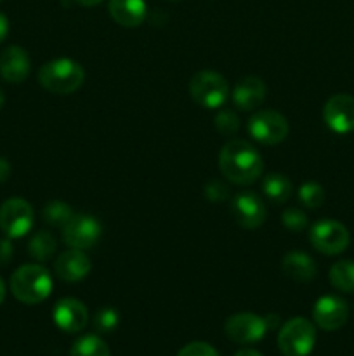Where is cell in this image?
Masks as SVG:
<instances>
[{
  "label": "cell",
  "mask_w": 354,
  "mask_h": 356,
  "mask_svg": "<svg viewBox=\"0 0 354 356\" xmlns=\"http://www.w3.org/2000/svg\"><path fill=\"white\" fill-rule=\"evenodd\" d=\"M219 169L228 181L245 186L255 183L262 174V156L250 143L233 139L219 153Z\"/></svg>",
  "instance_id": "6da1fadb"
},
{
  "label": "cell",
  "mask_w": 354,
  "mask_h": 356,
  "mask_svg": "<svg viewBox=\"0 0 354 356\" xmlns=\"http://www.w3.org/2000/svg\"><path fill=\"white\" fill-rule=\"evenodd\" d=\"M10 291L23 305H38L51 294L52 278L40 264H24L10 277Z\"/></svg>",
  "instance_id": "7a4b0ae2"
},
{
  "label": "cell",
  "mask_w": 354,
  "mask_h": 356,
  "mask_svg": "<svg viewBox=\"0 0 354 356\" xmlns=\"http://www.w3.org/2000/svg\"><path fill=\"white\" fill-rule=\"evenodd\" d=\"M85 79L83 68L73 59H54L38 70V83L52 94H73Z\"/></svg>",
  "instance_id": "3957f363"
},
{
  "label": "cell",
  "mask_w": 354,
  "mask_h": 356,
  "mask_svg": "<svg viewBox=\"0 0 354 356\" xmlns=\"http://www.w3.org/2000/svg\"><path fill=\"white\" fill-rule=\"evenodd\" d=\"M189 94L201 108L215 110L226 103L229 96V83L221 73L203 70L198 72L189 82Z\"/></svg>",
  "instance_id": "277c9868"
},
{
  "label": "cell",
  "mask_w": 354,
  "mask_h": 356,
  "mask_svg": "<svg viewBox=\"0 0 354 356\" xmlns=\"http://www.w3.org/2000/svg\"><path fill=\"white\" fill-rule=\"evenodd\" d=\"M316 344V330L309 320L292 318L281 327L278 346L283 356H307Z\"/></svg>",
  "instance_id": "5b68a950"
},
{
  "label": "cell",
  "mask_w": 354,
  "mask_h": 356,
  "mask_svg": "<svg viewBox=\"0 0 354 356\" xmlns=\"http://www.w3.org/2000/svg\"><path fill=\"white\" fill-rule=\"evenodd\" d=\"M246 129L248 134L262 145H278L287 139L290 131L287 118L274 110H260L253 113Z\"/></svg>",
  "instance_id": "8992f818"
},
{
  "label": "cell",
  "mask_w": 354,
  "mask_h": 356,
  "mask_svg": "<svg viewBox=\"0 0 354 356\" xmlns=\"http://www.w3.org/2000/svg\"><path fill=\"white\" fill-rule=\"evenodd\" d=\"M33 219V207L23 198H9L0 205V229L9 238H21L30 233Z\"/></svg>",
  "instance_id": "52a82bcc"
},
{
  "label": "cell",
  "mask_w": 354,
  "mask_h": 356,
  "mask_svg": "<svg viewBox=\"0 0 354 356\" xmlns=\"http://www.w3.org/2000/svg\"><path fill=\"white\" fill-rule=\"evenodd\" d=\"M312 247L318 252L326 254V256H335V254L344 252L349 245V232L344 225L333 219H321L316 225H312L311 233H309Z\"/></svg>",
  "instance_id": "ba28073f"
},
{
  "label": "cell",
  "mask_w": 354,
  "mask_h": 356,
  "mask_svg": "<svg viewBox=\"0 0 354 356\" xmlns=\"http://www.w3.org/2000/svg\"><path fill=\"white\" fill-rule=\"evenodd\" d=\"M226 336L236 344H253L264 339L269 330L266 316L253 315V313H238L229 316L224 325Z\"/></svg>",
  "instance_id": "9c48e42d"
},
{
  "label": "cell",
  "mask_w": 354,
  "mask_h": 356,
  "mask_svg": "<svg viewBox=\"0 0 354 356\" xmlns=\"http://www.w3.org/2000/svg\"><path fill=\"white\" fill-rule=\"evenodd\" d=\"M101 233H103L101 222L96 218L87 214H73V218L62 226V240L71 249H92L97 240H99Z\"/></svg>",
  "instance_id": "30bf717a"
},
{
  "label": "cell",
  "mask_w": 354,
  "mask_h": 356,
  "mask_svg": "<svg viewBox=\"0 0 354 356\" xmlns=\"http://www.w3.org/2000/svg\"><path fill=\"white\" fill-rule=\"evenodd\" d=\"M231 214L235 221L246 229L259 228L267 218L266 205L253 191H239L233 197Z\"/></svg>",
  "instance_id": "8fae6325"
},
{
  "label": "cell",
  "mask_w": 354,
  "mask_h": 356,
  "mask_svg": "<svg viewBox=\"0 0 354 356\" xmlns=\"http://www.w3.org/2000/svg\"><path fill=\"white\" fill-rule=\"evenodd\" d=\"M326 125L337 134L354 131V97L349 94H335L326 101L323 108Z\"/></svg>",
  "instance_id": "7c38bea8"
},
{
  "label": "cell",
  "mask_w": 354,
  "mask_h": 356,
  "mask_svg": "<svg viewBox=\"0 0 354 356\" xmlns=\"http://www.w3.org/2000/svg\"><path fill=\"white\" fill-rule=\"evenodd\" d=\"M347 316H349V308H347L346 301L337 296H323L312 308V318H314L316 325L328 332L344 327Z\"/></svg>",
  "instance_id": "4fadbf2b"
},
{
  "label": "cell",
  "mask_w": 354,
  "mask_h": 356,
  "mask_svg": "<svg viewBox=\"0 0 354 356\" xmlns=\"http://www.w3.org/2000/svg\"><path fill=\"white\" fill-rule=\"evenodd\" d=\"M52 318L62 332L76 334L85 329L87 323H89V312L78 299L66 298L54 306Z\"/></svg>",
  "instance_id": "5bb4252c"
},
{
  "label": "cell",
  "mask_w": 354,
  "mask_h": 356,
  "mask_svg": "<svg viewBox=\"0 0 354 356\" xmlns=\"http://www.w3.org/2000/svg\"><path fill=\"white\" fill-rule=\"evenodd\" d=\"M31 61L19 45H10L0 54V76L9 83H21L30 75Z\"/></svg>",
  "instance_id": "9a60e30c"
},
{
  "label": "cell",
  "mask_w": 354,
  "mask_h": 356,
  "mask_svg": "<svg viewBox=\"0 0 354 356\" xmlns=\"http://www.w3.org/2000/svg\"><path fill=\"white\" fill-rule=\"evenodd\" d=\"M56 275L65 282L83 280L92 270L89 256L80 249L65 250L54 263Z\"/></svg>",
  "instance_id": "2e32d148"
},
{
  "label": "cell",
  "mask_w": 354,
  "mask_h": 356,
  "mask_svg": "<svg viewBox=\"0 0 354 356\" xmlns=\"http://www.w3.org/2000/svg\"><path fill=\"white\" fill-rule=\"evenodd\" d=\"M266 99V83L257 76L242 79L233 89V103L243 111H252L259 108Z\"/></svg>",
  "instance_id": "e0dca14e"
},
{
  "label": "cell",
  "mask_w": 354,
  "mask_h": 356,
  "mask_svg": "<svg viewBox=\"0 0 354 356\" xmlns=\"http://www.w3.org/2000/svg\"><path fill=\"white\" fill-rule=\"evenodd\" d=\"M108 9L115 23L125 28L139 26L148 14L144 0H110Z\"/></svg>",
  "instance_id": "ac0fdd59"
},
{
  "label": "cell",
  "mask_w": 354,
  "mask_h": 356,
  "mask_svg": "<svg viewBox=\"0 0 354 356\" xmlns=\"http://www.w3.org/2000/svg\"><path fill=\"white\" fill-rule=\"evenodd\" d=\"M281 268H283V273L295 282H311L318 271L312 257L304 252H297V250L288 252L283 257Z\"/></svg>",
  "instance_id": "d6986e66"
},
{
  "label": "cell",
  "mask_w": 354,
  "mask_h": 356,
  "mask_svg": "<svg viewBox=\"0 0 354 356\" xmlns=\"http://www.w3.org/2000/svg\"><path fill=\"white\" fill-rule=\"evenodd\" d=\"M262 191L274 204H285L292 197V183L283 174H269L264 177Z\"/></svg>",
  "instance_id": "ffe728a7"
},
{
  "label": "cell",
  "mask_w": 354,
  "mask_h": 356,
  "mask_svg": "<svg viewBox=\"0 0 354 356\" xmlns=\"http://www.w3.org/2000/svg\"><path fill=\"white\" fill-rule=\"evenodd\" d=\"M330 284L342 292H354V261H339L330 268Z\"/></svg>",
  "instance_id": "44dd1931"
},
{
  "label": "cell",
  "mask_w": 354,
  "mask_h": 356,
  "mask_svg": "<svg viewBox=\"0 0 354 356\" xmlns=\"http://www.w3.org/2000/svg\"><path fill=\"white\" fill-rule=\"evenodd\" d=\"M28 252L35 261H49L56 252V238L49 232H38L28 243Z\"/></svg>",
  "instance_id": "7402d4cb"
},
{
  "label": "cell",
  "mask_w": 354,
  "mask_h": 356,
  "mask_svg": "<svg viewBox=\"0 0 354 356\" xmlns=\"http://www.w3.org/2000/svg\"><path fill=\"white\" fill-rule=\"evenodd\" d=\"M69 356H110V348L99 336H83L75 341Z\"/></svg>",
  "instance_id": "603a6c76"
},
{
  "label": "cell",
  "mask_w": 354,
  "mask_h": 356,
  "mask_svg": "<svg viewBox=\"0 0 354 356\" xmlns=\"http://www.w3.org/2000/svg\"><path fill=\"white\" fill-rule=\"evenodd\" d=\"M42 218L47 225L58 226V228H62L69 219L73 218V211L68 204L59 200H52L49 204H45L44 211H42Z\"/></svg>",
  "instance_id": "cb8c5ba5"
},
{
  "label": "cell",
  "mask_w": 354,
  "mask_h": 356,
  "mask_svg": "<svg viewBox=\"0 0 354 356\" xmlns=\"http://www.w3.org/2000/svg\"><path fill=\"white\" fill-rule=\"evenodd\" d=\"M298 200L304 207L318 209L325 202V190H323L321 184L309 181V183H304L298 188Z\"/></svg>",
  "instance_id": "d4e9b609"
},
{
  "label": "cell",
  "mask_w": 354,
  "mask_h": 356,
  "mask_svg": "<svg viewBox=\"0 0 354 356\" xmlns=\"http://www.w3.org/2000/svg\"><path fill=\"white\" fill-rule=\"evenodd\" d=\"M94 329L99 334H110L120 323V315L117 313V309L113 308H101L99 312L94 315Z\"/></svg>",
  "instance_id": "484cf974"
},
{
  "label": "cell",
  "mask_w": 354,
  "mask_h": 356,
  "mask_svg": "<svg viewBox=\"0 0 354 356\" xmlns=\"http://www.w3.org/2000/svg\"><path fill=\"white\" fill-rule=\"evenodd\" d=\"M281 222L287 229L294 233H301L307 228V216L301 211V209L290 207L283 212L281 216Z\"/></svg>",
  "instance_id": "4316f807"
},
{
  "label": "cell",
  "mask_w": 354,
  "mask_h": 356,
  "mask_svg": "<svg viewBox=\"0 0 354 356\" xmlns=\"http://www.w3.org/2000/svg\"><path fill=\"white\" fill-rule=\"evenodd\" d=\"M215 127L219 132H222L224 136L236 134L239 129V118L236 117V113L229 110L219 111V115L215 117Z\"/></svg>",
  "instance_id": "83f0119b"
},
{
  "label": "cell",
  "mask_w": 354,
  "mask_h": 356,
  "mask_svg": "<svg viewBox=\"0 0 354 356\" xmlns=\"http://www.w3.org/2000/svg\"><path fill=\"white\" fill-rule=\"evenodd\" d=\"M177 356H219V353L207 343H191L186 344Z\"/></svg>",
  "instance_id": "f1b7e54d"
},
{
  "label": "cell",
  "mask_w": 354,
  "mask_h": 356,
  "mask_svg": "<svg viewBox=\"0 0 354 356\" xmlns=\"http://www.w3.org/2000/svg\"><path fill=\"white\" fill-rule=\"evenodd\" d=\"M205 195H207L212 202H222L228 198V188L222 183H219V181H210V183L205 186Z\"/></svg>",
  "instance_id": "f546056e"
},
{
  "label": "cell",
  "mask_w": 354,
  "mask_h": 356,
  "mask_svg": "<svg viewBox=\"0 0 354 356\" xmlns=\"http://www.w3.org/2000/svg\"><path fill=\"white\" fill-rule=\"evenodd\" d=\"M14 256L12 243L9 240H0V266H7Z\"/></svg>",
  "instance_id": "4dcf8cb0"
},
{
  "label": "cell",
  "mask_w": 354,
  "mask_h": 356,
  "mask_svg": "<svg viewBox=\"0 0 354 356\" xmlns=\"http://www.w3.org/2000/svg\"><path fill=\"white\" fill-rule=\"evenodd\" d=\"M10 172H12V169H10V163L7 162L6 159H2V156H0V183H6V181L10 177Z\"/></svg>",
  "instance_id": "1f68e13d"
},
{
  "label": "cell",
  "mask_w": 354,
  "mask_h": 356,
  "mask_svg": "<svg viewBox=\"0 0 354 356\" xmlns=\"http://www.w3.org/2000/svg\"><path fill=\"white\" fill-rule=\"evenodd\" d=\"M9 33V19L6 17V14L0 13V42L7 37Z\"/></svg>",
  "instance_id": "d6a6232c"
},
{
  "label": "cell",
  "mask_w": 354,
  "mask_h": 356,
  "mask_svg": "<svg viewBox=\"0 0 354 356\" xmlns=\"http://www.w3.org/2000/svg\"><path fill=\"white\" fill-rule=\"evenodd\" d=\"M75 2H78L80 6L83 7H92V6H97V3H101L103 0H75Z\"/></svg>",
  "instance_id": "836d02e7"
},
{
  "label": "cell",
  "mask_w": 354,
  "mask_h": 356,
  "mask_svg": "<svg viewBox=\"0 0 354 356\" xmlns=\"http://www.w3.org/2000/svg\"><path fill=\"white\" fill-rule=\"evenodd\" d=\"M235 356H262V355L255 350H242V351H238Z\"/></svg>",
  "instance_id": "e575fe53"
},
{
  "label": "cell",
  "mask_w": 354,
  "mask_h": 356,
  "mask_svg": "<svg viewBox=\"0 0 354 356\" xmlns=\"http://www.w3.org/2000/svg\"><path fill=\"white\" fill-rule=\"evenodd\" d=\"M3 299H6V284H3V280L0 278V305L3 302Z\"/></svg>",
  "instance_id": "d590c367"
},
{
  "label": "cell",
  "mask_w": 354,
  "mask_h": 356,
  "mask_svg": "<svg viewBox=\"0 0 354 356\" xmlns=\"http://www.w3.org/2000/svg\"><path fill=\"white\" fill-rule=\"evenodd\" d=\"M3 103H6V97H3V92H2V90H0V110H2V108H3Z\"/></svg>",
  "instance_id": "8d00e7d4"
}]
</instances>
